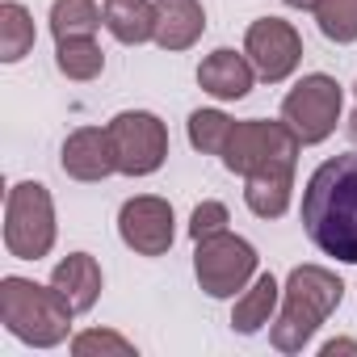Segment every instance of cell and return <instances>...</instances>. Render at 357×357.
Returning a JSON list of instances; mask_svg holds the SVG:
<instances>
[{
	"label": "cell",
	"mask_w": 357,
	"mask_h": 357,
	"mask_svg": "<svg viewBox=\"0 0 357 357\" xmlns=\"http://www.w3.org/2000/svg\"><path fill=\"white\" fill-rule=\"evenodd\" d=\"M122 176H151L168 160V126L151 109H122L105 122Z\"/></svg>",
	"instance_id": "8"
},
{
	"label": "cell",
	"mask_w": 357,
	"mask_h": 357,
	"mask_svg": "<svg viewBox=\"0 0 357 357\" xmlns=\"http://www.w3.org/2000/svg\"><path fill=\"white\" fill-rule=\"evenodd\" d=\"M5 248L17 261H43L55 248V202L43 181H17L5 198Z\"/></svg>",
	"instance_id": "4"
},
{
	"label": "cell",
	"mask_w": 357,
	"mask_h": 357,
	"mask_svg": "<svg viewBox=\"0 0 357 357\" xmlns=\"http://www.w3.org/2000/svg\"><path fill=\"white\" fill-rule=\"evenodd\" d=\"M278 307H282V282H278L273 273H257V278L236 294L231 328H236L240 336H252V332H261L265 324H273Z\"/></svg>",
	"instance_id": "15"
},
{
	"label": "cell",
	"mask_w": 357,
	"mask_h": 357,
	"mask_svg": "<svg viewBox=\"0 0 357 357\" xmlns=\"http://www.w3.org/2000/svg\"><path fill=\"white\" fill-rule=\"evenodd\" d=\"M344 298V282L324 269V265H294L286 286H282V307L269 324V340L278 353H303L319 324L340 307Z\"/></svg>",
	"instance_id": "2"
},
{
	"label": "cell",
	"mask_w": 357,
	"mask_h": 357,
	"mask_svg": "<svg viewBox=\"0 0 357 357\" xmlns=\"http://www.w3.org/2000/svg\"><path fill=\"white\" fill-rule=\"evenodd\" d=\"M252 80H257L252 59L248 55H236L231 47H219V51H211L198 63V84L215 101H244L252 93Z\"/></svg>",
	"instance_id": "12"
},
{
	"label": "cell",
	"mask_w": 357,
	"mask_h": 357,
	"mask_svg": "<svg viewBox=\"0 0 357 357\" xmlns=\"http://www.w3.org/2000/svg\"><path fill=\"white\" fill-rule=\"evenodd\" d=\"M319 353H324V357H336V353H357V340H344V336H340V340H328Z\"/></svg>",
	"instance_id": "25"
},
{
	"label": "cell",
	"mask_w": 357,
	"mask_h": 357,
	"mask_svg": "<svg viewBox=\"0 0 357 357\" xmlns=\"http://www.w3.org/2000/svg\"><path fill=\"white\" fill-rule=\"evenodd\" d=\"M231 126H236V118H227L223 109H194L190 114V143H194V151L223 155V147L231 139Z\"/></svg>",
	"instance_id": "21"
},
{
	"label": "cell",
	"mask_w": 357,
	"mask_h": 357,
	"mask_svg": "<svg viewBox=\"0 0 357 357\" xmlns=\"http://www.w3.org/2000/svg\"><path fill=\"white\" fill-rule=\"evenodd\" d=\"M340 105H344L340 84H336L328 72H311V76H303V80L286 93V101H282V122L298 135L303 147H315V143H324V139L336 130Z\"/></svg>",
	"instance_id": "7"
},
{
	"label": "cell",
	"mask_w": 357,
	"mask_h": 357,
	"mask_svg": "<svg viewBox=\"0 0 357 357\" xmlns=\"http://www.w3.org/2000/svg\"><path fill=\"white\" fill-rule=\"evenodd\" d=\"M72 353L76 357H93V353H109V357H135V340L109 332V328H89L80 336H72Z\"/></svg>",
	"instance_id": "23"
},
{
	"label": "cell",
	"mask_w": 357,
	"mask_h": 357,
	"mask_svg": "<svg viewBox=\"0 0 357 357\" xmlns=\"http://www.w3.org/2000/svg\"><path fill=\"white\" fill-rule=\"evenodd\" d=\"M206 30L202 0H155V47L164 51H190Z\"/></svg>",
	"instance_id": "13"
},
{
	"label": "cell",
	"mask_w": 357,
	"mask_h": 357,
	"mask_svg": "<svg viewBox=\"0 0 357 357\" xmlns=\"http://www.w3.org/2000/svg\"><path fill=\"white\" fill-rule=\"evenodd\" d=\"M194 273H198V286L211 294V298H236L252 278H257V248L236 236V231H219V236H206V240H194Z\"/></svg>",
	"instance_id": "6"
},
{
	"label": "cell",
	"mask_w": 357,
	"mask_h": 357,
	"mask_svg": "<svg viewBox=\"0 0 357 357\" xmlns=\"http://www.w3.org/2000/svg\"><path fill=\"white\" fill-rule=\"evenodd\" d=\"M55 68L68 80H97L105 72V51L97 47V38H63L55 43Z\"/></svg>",
	"instance_id": "20"
},
{
	"label": "cell",
	"mask_w": 357,
	"mask_h": 357,
	"mask_svg": "<svg viewBox=\"0 0 357 357\" xmlns=\"http://www.w3.org/2000/svg\"><path fill=\"white\" fill-rule=\"evenodd\" d=\"M315 26L328 43H357V0H319Z\"/></svg>",
	"instance_id": "22"
},
{
	"label": "cell",
	"mask_w": 357,
	"mask_h": 357,
	"mask_svg": "<svg viewBox=\"0 0 357 357\" xmlns=\"http://www.w3.org/2000/svg\"><path fill=\"white\" fill-rule=\"evenodd\" d=\"M303 227L324 257L357 265V151L324 160L303 190Z\"/></svg>",
	"instance_id": "1"
},
{
	"label": "cell",
	"mask_w": 357,
	"mask_h": 357,
	"mask_svg": "<svg viewBox=\"0 0 357 357\" xmlns=\"http://www.w3.org/2000/svg\"><path fill=\"white\" fill-rule=\"evenodd\" d=\"M244 55L252 59L257 76L269 80V84H282L294 76V68L303 63V38L290 22L282 17H261L248 26L244 34Z\"/></svg>",
	"instance_id": "9"
},
{
	"label": "cell",
	"mask_w": 357,
	"mask_h": 357,
	"mask_svg": "<svg viewBox=\"0 0 357 357\" xmlns=\"http://www.w3.org/2000/svg\"><path fill=\"white\" fill-rule=\"evenodd\" d=\"M0 319H5L9 336L34 349H55L68 340L76 311L55 286H38L30 278H0Z\"/></svg>",
	"instance_id": "3"
},
{
	"label": "cell",
	"mask_w": 357,
	"mask_h": 357,
	"mask_svg": "<svg viewBox=\"0 0 357 357\" xmlns=\"http://www.w3.org/2000/svg\"><path fill=\"white\" fill-rule=\"evenodd\" d=\"M353 97H357V84H353ZM344 130H349V139L357 143V105H353V118H349V126H344Z\"/></svg>",
	"instance_id": "26"
},
{
	"label": "cell",
	"mask_w": 357,
	"mask_h": 357,
	"mask_svg": "<svg viewBox=\"0 0 357 357\" xmlns=\"http://www.w3.org/2000/svg\"><path fill=\"white\" fill-rule=\"evenodd\" d=\"M101 265H97V257H89V252H72V257H63L55 269H51V286L68 298V307L76 311V315H84V311H93L97 307V298H101Z\"/></svg>",
	"instance_id": "14"
},
{
	"label": "cell",
	"mask_w": 357,
	"mask_h": 357,
	"mask_svg": "<svg viewBox=\"0 0 357 357\" xmlns=\"http://www.w3.org/2000/svg\"><path fill=\"white\" fill-rule=\"evenodd\" d=\"M34 13L17 0H5L0 5V59L5 63H17L34 51Z\"/></svg>",
	"instance_id": "19"
},
{
	"label": "cell",
	"mask_w": 357,
	"mask_h": 357,
	"mask_svg": "<svg viewBox=\"0 0 357 357\" xmlns=\"http://www.w3.org/2000/svg\"><path fill=\"white\" fill-rule=\"evenodd\" d=\"M118 236L130 252L139 257H164L176 240V219H172V206L155 194H139V198H126L122 211H118Z\"/></svg>",
	"instance_id": "10"
},
{
	"label": "cell",
	"mask_w": 357,
	"mask_h": 357,
	"mask_svg": "<svg viewBox=\"0 0 357 357\" xmlns=\"http://www.w3.org/2000/svg\"><path fill=\"white\" fill-rule=\"evenodd\" d=\"M290 198H294V168L244 176V202L257 219H282L290 211Z\"/></svg>",
	"instance_id": "16"
},
{
	"label": "cell",
	"mask_w": 357,
	"mask_h": 357,
	"mask_svg": "<svg viewBox=\"0 0 357 357\" xmlns=\"http://www.w3.org/2000/svg\"><path fill=\"white\" fill-rule=\"evenodd\" d=\"M227 223H231V215H227L223 202H198L194 215H190V236L194 240H206V236L227 231Z\"/></svg>",
	"instance_id": "24"
},
{
	"label": "cell",
	"mask_w": 357,
	"mask_h": 357,
	"mask_svg": "<svg viewBox=\"0 0 357 357\" xmlns=\"http://www.w3.org/2000/svg\"><path fill=\"white\" fill-rule=\"evenodd\" d=\"M59 164H63V172L72 176V181H105L109 172H118L109 130L105 126H80V130H72L63 139Z\"/></svg>",
	"instance_id": "11"
},
{
	"label": "cell",
	"mask_w": 357,
	"mask_h": 357,
	"mask_svg": "<svg viewBox=\"0 0 357 357\" xmlns=\"http://www.w3.org/2000/svg\"><path fill=\"white\" fill-rule=\"evenodd\" d=\"M298 135L286 122H265V118H248L231 126V139L223 147V168L252 176V172H273V168H294L298 164Z\"/></svg>",
	"instance_id": "5"
},
{
	"label": "cell",
	"mask_w": 357,
	"mask_h": 357,
	"mask_svg": "<svg viewBox=\"0 0 357 357\" xmlns=\"http://www.w3.org/2000/svg\"><path fill=\"white\" fill-rule=\"evenodd\" d=\"M282 5H290V9H311V13H315L319 0H282Z\"/></svg>",
	"instance_id": "27"
},
{
	"label": "cell",
	"mask_w": 357,
	"mask_h": 357,
	"mask_svg": "<svg viewBox=\"0 0 357 357\" xmlns=\"http://www.w3.org/2000/svg\"><path fill=\"white\" fill-rule=\"evenodd\" d=\"M105 26V9H97V0H55L51 5V34L55 43L63 38H93Z\"/></svg>",
	"instance_id": "18"
},
{
	"label": "cell",
	"mask_w": 357,
	"mask_h": 357,
	"mask_svg": "<svg viewBox=\"0 0 357 357\" xmlns=\"http://www.w3.org/2000/svg\"><path fill=\"white\" fill-rule=\"evenodd\" d=\"M105 30L122 47H143L155 38V5L151 0H105Z\"/></svg>",
	"instance_id": "17"
}]
</instances>
